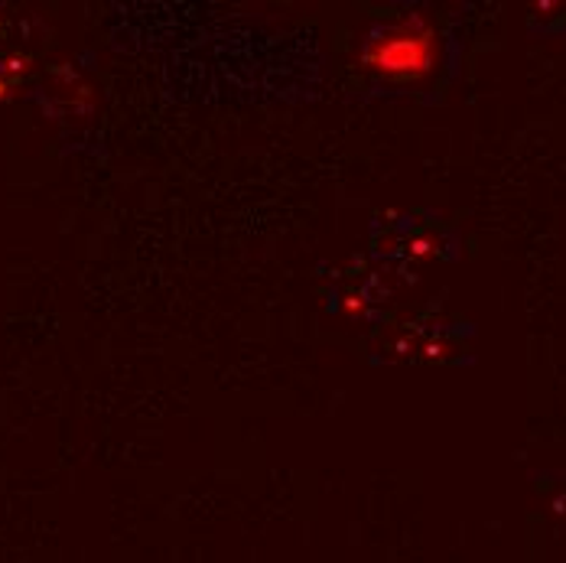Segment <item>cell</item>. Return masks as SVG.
I'll list each match as a JSON object with an SVG mask.
<instances>
[{"mask_svg":"<svg viewBox=\"0 0 566 563\" xmlns=\"http://www.w3.org/2000/svg\"><path fill=\"white\" fill-rule=\"evenodd\" d=\"M433 40H437L433 30L423 20L397 23L391 30L371 37L365 50V65L391 79H417L433 65V53H437Z\"/></svg>","mask_w":566,"mask_h":563,"instance_id":"cell-1","label":"cell"}]
</instances>
